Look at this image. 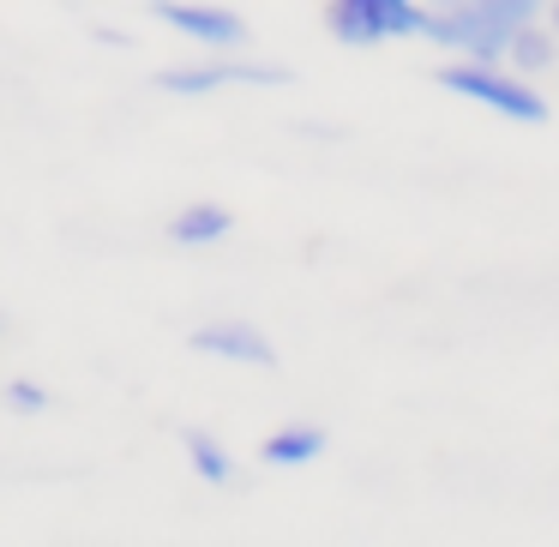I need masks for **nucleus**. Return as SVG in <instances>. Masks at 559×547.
<instances>
[{
  "mask_svg": "<svg viewBox=\"0 0 559 547\" xmlns=\"http://www.w3.org/2000/svg\"><path fill=\"white\" fill-rule=\"evenodd\" d=\"M325 25L343 49H379V43H397V37H421L427 13L415 0H331Z\"/></svg>",
  "mask_w": 559,
  "mask_h": 547,
  "instance_id": "3",
  "label": "nucleus"
},
{
  "mask_svg": "<svg viewBox=\"0 0 559 547\" xmlns=\"http://www.w3.org/2000/svg\"><path fill=\"white\" fill-rule=\"evenodd\" d=\"M7 403L13 409H49V391L31 385V379H7Z\"/></svg>",
  "mask_w": 559,
  "mask_h": 547,
  "instance_id": "11",
  "label": "nucleus"
},
{
  "mask_svg": "<svg viewBox=\"0 0 559 547\" xmlns=\"http://www.w3.org/2000/svg\"><path fill=\"white\" fill-rule=\"evenodd\" d=\"M259 457H265L271 469H301V463L325 457V427H313V421L277 427V433L265 439V451H259Z\"/></svg>",
  "mask_w": 559,
  "mask_h": 547,
  "instance_id": "7",
  "label": "nucleus"
},
{
  "mask_svg": "<svg viewBox=\"0 0 559 547\" xmlns=\"http://www.w3.org/2000/svg\"><path fill=\"white\" fill-rule=\"evenodd\" d=\"M439 85L457 91V97H469V103H481V109H493V115H506V121H518V127H542L547 121L542 91H530L523 79L499 73L493 61H469V55H463V61L439 67Z\"/></svg>",
  "mask_w": 559,
  "mask_h": 547,
  "instance_id": "2",
  "label": "nucleus"
},
{
  "mask_svg": "<svg viewBox=\"0 0 559 547\" xmlns=\"http://www.w3.org/2000/svg\"><path fill=\"white\" fill-rule=\"evenodd\" d=\"M542 0H445V13H427V31L439 49H457L469 61H506L511 37L523 25H535Z\"/></svg>",
  "mask_w": 559,
  "mask_h": 547,
  "instance_id": "1",
  "label": "nucleus"
},
{
  "mask_svg": "<svg viewBox=\"0 0 559 547\" xmlns=\"http://www.w3.org/2000/svg\"><path fill=\"white\" fill-rule=\"evenodd\" d=\"M187 457H193V469L205 475L211 487H223V481H235V463H229V451L217 445L211 433H187Z\"/></svg>",
  "mask_w": 559,
  "mask_h": 547,
  "instance_id": "9",
  "label": "nucleus"
},
{
  "mask_svg": "<svg viewBox=\"0 0 559 547\" xmlns=\"http://www.w3.org/2000/svg\"><path fill=\"white\" fill-rule=\"evenodd\" d=\"M229 229H235V217L223 205H187V211H175L169 241L175 247H217Z\"/></svg>",
  "mask_w": 559,
  "mask_h": 547,
  "instance_id": "8",
  "label": "nucleus"
},
{
  "mask_svg": "<svg viewBox=\"0 0 559 547\" xmlns=\"http://www.w3.org/2000/svg\"><path fill=\"white\" fill-rule=\"evenodd\" d=\"M193 349L217 355V361H241V367H277L271 337L253 325H205V331H193Z\"/></svg>",
  "mask_w": 559,
  "mask_h": 547,
  "instance_id": "6",
  "label": "nucleus"
},
{
  "mask_svg": "<svg viewBox=\"0 0 559 547\" xmlns=\"http://www.w3.org/2000/svg\"><path fill=\"white\" fill-rule=\"evenodd\" d=\"M283 67H247V61H205V67H163L157 91L169 97H211V91H229V85H283Z\"/></svg>",
  "mask_w": 559,
  "mask_h": 547,
  "instance_id": "4",
  "label": "nucleus"
},
{
  "mask_svg": "<svg viewBox=\"0 0 559 547\" xmlns=\"http://www.w3.org/2000/svg\"><path fill=\"white\" fill-rule=\"evenodd\" d=\"M157 13L169 31H181V37L205 43V49H241L247 43V25L235 13H223V7H187V0H157Z\"/></svg>",
  "mask_w": 559,
  "mask_h": 547,
  "instance_id": "5",
  "label": "nucleus"
},
{
  "mask_svg": "<svg viewBox=\"0 0 559 547\" xmlns=\"http://www.w3.org/2000/svg\"><path fill=\"white\" fill-rule=\"evenodd\" d=\"M506 55L523 67V73H542V67H554V43H547L542 31H530V25H523L518 37H511V49H506Z\"/></svg>",
  "mask_w": 559,
  "mask_h": 547,
  "instance_id": "10",
  "label": "nucleus"
}]
</instances>
